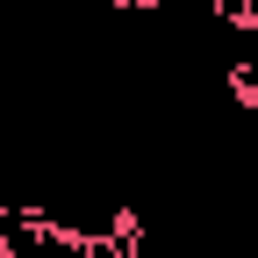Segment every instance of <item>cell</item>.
<instances>
[{
	"label": "cell",
	"mask_w": 258,
	"mask_h": 258,
	"mask_svg": "<svg viewBox=\"0 0 258 258\" xmlns=\"http://www.w3.org/2000/svg\"><path fill=\"white\" fill-rule=\"evenodd\" d=\"M122 15H158V0H122Z\"/></svg>",
	"instance_id": "obj_1"
},
{
	"label": "cell",
	"mask_w": 258,
	"mask_h": 258,
	"mask_svg": "<svg viewBox=\"0 0 258 258\" xmlns=\"http://www.w3.org/2000/svg\"><path fill=\"white\" fill-rule=\"evenodd\" d=\"M0 258H8V251H0Z\"/></svg>",
	"instance_id": "obj_2"
}]
</instances>
